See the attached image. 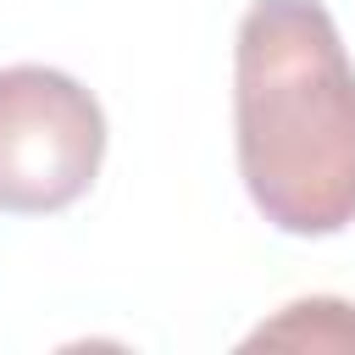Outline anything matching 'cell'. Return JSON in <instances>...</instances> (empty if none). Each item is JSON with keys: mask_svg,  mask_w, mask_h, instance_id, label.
<instances>
[{"mask_svg": "<svg viewBox=\"0 0 355 355\" xmlns=\"http://www.w3.org/2000/svg\"><path fill=\"white\" fill-rule=\"evenodd\" d=\"M239 172L255 211L300 239L355 222V67L316 0H255L233 44Z\"/></svg>", "mask_w": 355, "mask_h": 355, "instance_id": "6da1fadb", "label": "cell"}, {"mask_svg": "<svg viewBox=\"0 0 355 355\" xmlns=\"http://www.w3.org/2000/svg\"><path fill=\"white\" fill-rule=\"evenodd\" d=\"M105 161L100 100L55 67L0 72V211L50 216L89 194Z\"/></svg>", "mask_w": 355, "mask_h": 355, "instance_id": "7a4b0ae2", "label": "cell"}, {"mask_svg": "<svg viewBox=\"0 0 355 355\" xmlns=\"http://www.w3.org/2000/svg\"><path fill=\"white\" fill-rule=\"evenodd\" d=\"M261 344H277V349H355V305L344 300H294L283 305L277 322H261L244 349H261Z\"/></svg>", "mask_w": 355, "mask_h": 355, "instance_id": "3957f363", "label": "cell"}]
</instances>
